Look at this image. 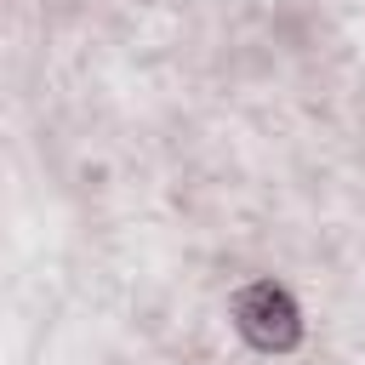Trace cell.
Segmentation results:
<instances>
[{
  "label": "cell",
  "instance_id": "cell-1",
  "mask_svg": "<svg viewBox=\"0 0 365 365\" xmlns=\"http://www.w3.org/2000/svg\"><path fill=\"white\" fill-rule=\"evenodd\" d=\"M228 314H234V331L257 354H291L302 342V308L279 279H251L245 291H234Z\"/></svg>",
  "mask_w": 365,
  "mask_h": 365
}]
</instances>
